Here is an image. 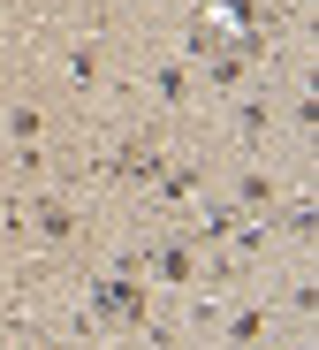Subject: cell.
<instances>
[{"mask_svg": "<svg viewBox=\"0 0 319 350\" xmlns=\"http://www.w3.org/2000/svg\"><path fill=\"white\" fill-rule=\"evenodd\" d=\"M228 335H236V342H259V335H266V312H236Z\"/></svg>", "mask_w": 319, "mask_h": 350, "instance_id": "277c9868", "label": "cell"}, {"mask_svg": "<svg viewBox=\"0 0 319 350\" xmlns=\"http://www.w3.org/2000/svg\"><path fill=\"white\" fill-rule=\"evenodd\" d=\"M99 312H107V320H130V327H137V320H145V297H137V289H122V282H107V289H99Z\"/></svg>", "mask_w": 319, "mask_h": 350, "instance_id": "6da1fadb", "label": "cell"}, {"mask_svg": "<svg viewBox=\"0 0 319 350\" xmlns=\"http://www.w3.org/2000/svg\"><path fill=\"white\" fill-rule=\"evenodd\" d=\"M236 198H243V206H274V175H243Z\"/></svg>", "mask_w": 319, "mask_h": 350, "instance_id": "3957f363", "label": "cell"}, {"mask_svg": "<svg viewBox=\"0 0 319 350\" xmlns=\"http://www.w3.org/2000/svg\"><path fill=\"white\" fill-rule=\"evenodd\" d=\"M236 122H243V145H259V137L274 130V107H266V99H251V107L236 114Z\"/></svg>", "mask_w": 319, "mask_h": 350, "instance_id": "7a4b0ae2", "label": "cell"}]
</instances>
